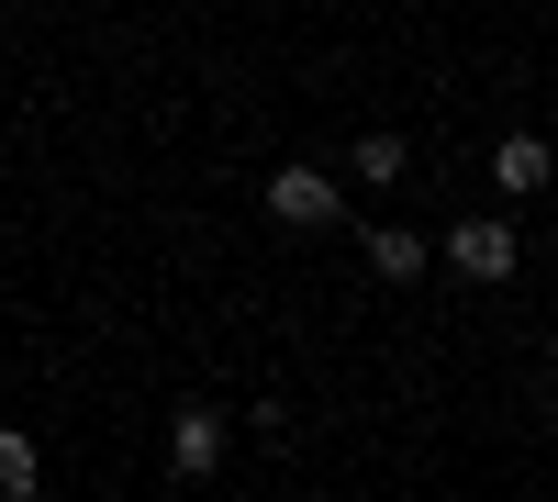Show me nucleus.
Here are the masks:
<instances>
[{
  "mask_svg": "<svg viewBox=\"0 0 558 502\" xmlns=\"http://www.w3.org/2000/svg\"><path fill=\"white\" fill-rule=\"evenodd\" d=\"M436 257L458 268V280H481V291H502V280H514V223H492V212H470V223H458V235H436Z\"/></svg>",
  "mask_w": 558,
  "mask_h": 502,
  "instance_id": "1",
  "label": "nucleus"
},
{
  "mask_svg": "<svg viewBox=\"0 0 558 502\" xmlns=\"http://www.w3.org/2000/svg\"><path fill=\"white\" fill-rule=\"evenodd\" d=\"M268 212L291 223V235H324V223L347 212V191H336L324 168H279V179H268Z\"/></svg>",
  "mask_w": 558,
  "mask_h": 502,
  "instance_id": "2",
  "label": "nucleus"
},
{
  "mask_svg": "<svg viewBox=\"0 0 558 502\" xmlns=\"http://www.w3.org/2000/svg\"><path fill=\"white\" fill-rule=\"evenodd\" d=\"M168 469H179V480H213V469H223V414H213V402L168 414Z\"/></svg>",
  "mask_w": 558,
  "mask_h": 502,
  "instance_id": "3",
  "label": "nucleus"
},
{
  "mask_svg": "<svg viewBox=\"0 0 558 502\" xmlns=\"http://www.w3.org/2000/svg\"><path fill=\"white\" fill-rule=\"evenodd\" d=\"M492 179H502V191H547V179H558V146H547V134H502V146H492Z\"/></svg>",
  "mask_w": 558,
  "mask_h": 502,
  "instance_id": "4",
  "label": "nucleus"
},
{
  "mask_svg": "<svg viewBox=\"0 0 558 502\" xmlns=\"http://www.w3.org/2000/svg\"><path fill=\"white\" fill-rule=\"evenodd\" d=\"M357 246H368V268H380V280H425V268H436V246H425V235H402V223H368Z\"/></svg>",
  "mask_w": 558,
  "mask_h": 502,
  "instance_id": "5",
  "label": "nucleus"
},
{
  "mask_svg": "<svg viewBox=\"0 0 558 502\" xmlns=\"http://www.w3.org/2000/svg\"><path fill=\"white\" fill-rule=\"evenodd\" d=\"M34 491H45V446L23 425H0V502H34Z\"/></svg>",
  "mask_w": 558,
  "mask_h": 502,
  "instance_id": "6",
  "label": "nucleus"
},
{
  "mask_svg": "<svg viewBox=\"0 0 558 502\" xmlns=\"http://www.w3.org/2000/svg\"><path fill=\"white\" fill-rule=\"evenodd\" d=\"M347 168L368 179V191H391V179L413 168V146H402V134H357V146H347Z\"/></svg>",
  "mask_w": 558,
  "mask_h": 502,
  "instance_id": "7",
  "label": "nucleus"
}]
</instances>
